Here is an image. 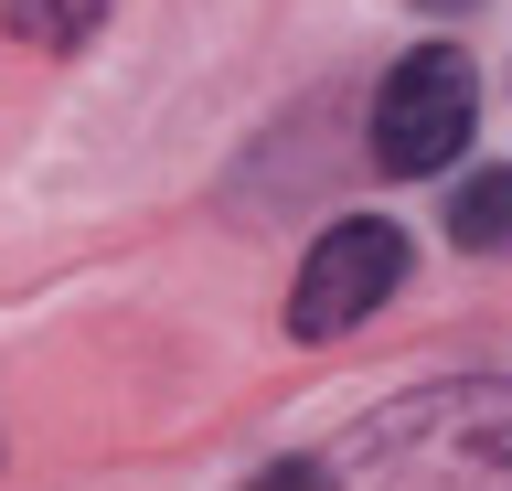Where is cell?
I'll list each match as a JSON object with an SVG mask.
<instances>
[{"label": "cell", "instance_id": "6", "mask_svg": "<svg viewBox=\"0 0 512 491\" xmlns=\"http://www.w3.org/2000/svg\"><path fill=\"white\" fill-rule=\"evenodd\" d=\"M246 491H331V470H320V459H278V470H256Z\"/></svg>", "mask_w": 512, "mask_h": 491}, {"label": "cell", "instance_id": "5", "mask_svg": "<svg viewBox=\"0 0 512 491\" xmlns=\"http://www.w3.org/2000/svg\"><path fill=\"white\" fill-rule=\"evenodd\" d=\"M96 22H107V0H0V33H11V43H43V54L96 43Z\"/></svg>", "mask_w": 512, "mask_h": 491}, {"label": "cell", "instance_id": "2", "mask_svg": "<svg viewBox=\"0 0 512 491\" xmlns=\"http://www.w3.org/2000/svg\"><path fill=\"white\" fill-rule=\"evenodd\" d=\"M470 129H480V75H470L459 43H416L406 65L374 86V161L395 171V182L448 171L470 150Z\"/></svg>", "mask_w": 512, "mask_h": 491}, {"label": "cell", "instance_id": "3", "mask_svg": "<svg viewBox=\"0 0 512 491\" xmlns=\"http://www.w3.org/2000/svg\"><path fill=\"white\" fill-rule=\"evenodd\" d=\"M395 289H406V235H395V214H342V225L299 257L288 331H299V342H342V331H363Z\"/></svg>", "mask_w": 512, "mask_h": 491}, {"label": "cell", "instance_id": "7", "mask_svg": "<svg viewBox=\"0 0 512 491\" xmlns=\"http://www.w3.org/2000/svg\"><path fill=\"white\" fill-rule=\"evenodd\" d=\"M427 11H459V0H427Z\"/></svg>", "mask_w": 512, "mask_h": 491}, {"label": "cell", "instance_id": "4", "mask_svg": "<svg viewBox=\"0 0 512 491\" xmlns=\"http://www.w3.org/2000/svg\"><path fill=\"white\" fill-rule=\"evenodd\" d=\"M448 246H470V257H502V246H512V171H470V182H459Z\"/></svg>", "mask_w": 512, "mask_h": 491}, {"label": "cell", "instance_id": "1", "mask_svg": "<svg viewBox=\"0 0 512 491\" xmlns=\"http://www.w3.org/2000/svg\"><path fill=\"white\" fill-rule=\"evenodd\" d=\"M320 470H331V491H512V374L395 395Z\"/></svg>", "mask_w": 512, "mask_h": 491}]
</instances>
